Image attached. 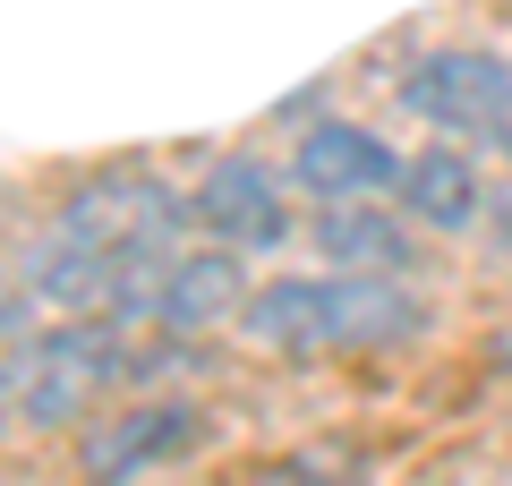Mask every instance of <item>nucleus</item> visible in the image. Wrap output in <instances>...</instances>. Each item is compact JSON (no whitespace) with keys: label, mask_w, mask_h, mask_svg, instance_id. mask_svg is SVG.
Here are the masks:
<instances>
[{"label":"nucleus","mask_w":512,"mask_h":486,"mask_svg":"<svg viewBox=\"0 0 512 486\" xmlns=\"http://www.w3.org/2000/svg\"><path fill=\"white\" fill-rule=\"evenodd\" d=\"M256 299L248 282V256L239 248H180L171 256V282H163V324L154 333H180V342H205V333H222V324H239Z\"/></svg>","instance_id":"10"},{"label":"nucleus","mask_w":512,"mask_h":486,"mask_svg":"<svg viewBox=\"0 0 512 486\" xmlns=\"http://www.w3.org/2000/svg\"><path fill=\"white\" fill-rule=\"evenodd\" d=\"M197 231V205H188V188L154 180V171H103V180L69 188L52 214V239H69V248L86 256H146V248H180V239Z\"/></svg>","instance_id":"3"},{"label":"nucleus","mask_w":512,"mask_h":486,"mask_svg":"<svg viewBox=\"0 0 512 486\" xmlns=\"http://www.w3.org/2000/svg\"><path fill=\"white\" fill-rule=\"evenodd\" d=\"M128 384H146V342L111 316H60L26 350H9V427L60 435L103 418Z\"/></svg>","instance_id":"2"},{"label":"nucleus","mask_w":512,"mask_h":486,"mask_svg":"<svg viewBox=\"0 0 512 486\" xmlns=\"http://www.w3.org/2000/svg\"><path fill=\"white\" fill-rule=\"evenodd\" d=\"M487 171H478V145H419V154H402V188H393V205H402L410 222H419L427 239H470L487 231Z\"/></svg>","instance_id":"8"},{"label":"nucleus","mask_w":512,"mask_h":486,"mask_svg":"<svg viewBox=\"0 0 512 486\" xmlns=\"http://www.w3.org/2000/svg\"><path fill=\"white\" fill-rule=\"evenodd\" d=\"M299 180L291 171H274L265 154H214L205 162V180L188 188V205H197V239H214V248H239V256H265L282 248V239L299 231Z\"/></svg>","instance_id":"6"},{"label":"nucleus","mask_w":512,"mask_h":486,"mask_svg":"<svg viewBox=\"0 0 512 486\" xmlns=\"http://www.w3.org/2000/svg\"><path fill=\"white\" fill-rule=\"evenodd\" d=\"M436 333V307L410 273H274L256 282L248 316H239V342L265 350V359H393V350H419Z\"/></svg>","instance_id":"1"},{"label":"nucleus","mask_w":512,"mask_h":486,"mask_svg":"<svg viewBox=\"0 0 512 486\" xmlns=\"http://www.w3.org/2000/svg\"><path fill=\"white\" fill-rule=\"evenodd\" d=\"M487 239L512 256V188H495V197H487Z\"/></svg>","instance_id":"11"},{"label":"nucleus","mask_w":512,"mask_h":486,"mask_svg":"<svg viewBox=\"0 0 512 486\" xmlns=\"http://www.w3.org/2000/svg\"><path fill=\"white\" fill-rule=\"evenodd\" d=\"M291 180L308 205H350V197H393L402 188V154L393 137L359 120H308L291 137Z\"/></svg>","instance_id":"7"},{"label":"nucleus","mask_w":512,"mask_h":486,"mask_svg":"<svg viewBox=\"0 0 512 486\" xmlns=\"http://www.w3.org/2000/svg\"><path fill=\"white\" fill-rule=\"evenodd\" d=\"M402 111L427 128V137L453 145H495V128L512 120V52H487V43H436L419 52L402 77H393Z\"/></svg>","instance_id":"4"},{"label":"nucleus","mask_w":512,"mask_h":486,"mask_svg":"<svg viewBox=\"0 0 512 486\" xmlns=\"http://www.w3.org/2000/svg\"><path fill=\"white\" fill-rule=\"evenodd\" d=\"M197 444H205V410L188 393H137L77 427V469H86V486H137L154 469L188 461Z\"/></svg>","instance_id":"5"},{"label":"nucleus","mask_w":512,"mask_h":486,"mask_svg":"<svg viewBox=\"0 0 512 486\" xmlns=\"http://www.w3.org/2000/svg\"><path fill=\"white\" fill-rule=\"evenodd\" d=\"M308 239H316V256H325V265H350V273H419V256H427V231H419L393 197L316 205Z\"/></svg>","instance_id":"9"}]
</instances>
